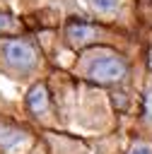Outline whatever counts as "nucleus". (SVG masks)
<instances>
[{
    "label": "nucleus",
    "instance_id": "nucleus-1",
    "mask_svg": "<svg viewBox=\"0 0 152 154\" xmlns=\"http://www.w3.org/2000/svg\"><path fill=\"white\" fill-rule=\"evenodd\" d=\"M87 75L97 84H116V82H121L128 75V65L118 55H104V58H97L89 65V72Z\"/></svg>",
    "mask_w": 152,
    "mask_h": 154
},
{
    "label": "nucleus",
    "instance_id": "nucleus-2",
    "mask_svg": "<svg viewBox=\"0 0 152 154\" xmlns=\"http://www.w3.org/2000/svg\"><path fill=\"white\" fill-rule=\"evenodd\" d=\"M2 55L17 70H31L36 65V51L27 41H7L2 46Z\"/></svg>",
    "mask_w": 152,
    "mask_h": 154
},
{
    "label": "nucleus",
    "instance_id": "nucleus-3",
    "mask_svg": "<svg viewBox=\"0 0 152 154\" xmlns=\"http://www.w3.org/2000/svg\"><path fill=\"white\" fill-rule=\"evenodd\" d=\"M27 108L31 113H43L48 108V89L43 84H34L27 94Z\"/></svg>",
    "mask_w": 152,
    "mask_h": 154
},
{
    "label": "nucleus",
    "instance_id": "nucleus-4",
    "mask_svg": "<svg viewBox=\"0 0 152 154\" xmlns=\"http://www.w3.org/2000/svg\"><path fill=\"white\" fill-rule=\"evenodd\" d=\"M92 36H94V29H92L89 24H84V22H72V24L68 26V38H70V43H75V46L87 43Z\"/></svg>",
    "mask_w": 152,
    "mask_h": 154
},
{
    "label": "nucleus",
    "instance_id": "nucleus-5",
    "mask_svg": "<svg viewBox=\"0 0 152 154\" xmlns=\"http://www.w3.org/2000/svg\"><path fill=\"white\" fill-rule=\"evenodd\" d=\"M22 137H24L22 130H14V128H10V125H0V147H2V149L14 147Z\"/></svg>",
    "mask_w": 152,
    "mask_h": 154
},
{
    "label": "nucleus",
    "instance_id": "nucleus-6",
    "mask_svg": "<svg viewBox=\"0 0 152 154\" xmlns=\"http://www.w3.org/2000/svg\"><path fill=\"white\" fill-rule=\"evenodd\" d=\"M19 31V22L7 14V12H0V36H7V34H17Z\"/></svg>",
    "mask_w": 152,
    "mask_h": 154
},
{
    "label": "nucleus",
    "instance_id": "nucleus-7",
    "mask_svg": "<svg viewBox=\"0 0 152 154\" xmlns=\"http://www.w3.org/2000/svg\"><path fill=\"white\" fill-rule=\"evenodd\" d=\"M118 2H121V0H89V5L97 7L99 12H111V10L118 7Z\"/></svg>",
    "mask_w": 152,
    "mask_h": 154
},
{
    "label": "nucleus",
    "instance_id": "nucleus-8",
    "mask_svg": "<svg viewBox=\"0 0 152 154\" xmlns=\"http://www.w3.org/2000/svg\"><path fill=\"white\" fill-rule=\"evenodd\" d=\"M142 106H145V116L152 120V87L145 91V101H142Z\"/></svg>",
    "mask_w": 152,
    "mask_h": 154
},
{
    "label": "nucleus",
    "instance_id": "nucleus-9",
    "mask_svg": "<svg viewBox=\"0 0 152 154\" xmlns=\"http://www.w3.org/2000/svg\"><path fill=\"white\" fill-rule=\"evenodd\" d=\"M113 106L116 108H125V94H121V91L113 94Z\"/></svg>",
    "mask_w": 152,
    "mask_h": 154
},
{
    "label": "nucleus",
    "instance_id": "nucleus-10",
    "mask_svg": "<svg viewBox=\"0 0 152 154\" xmlns=\"http://www.w3.org/2000/svg\"><path fill=\"white\" fill-rule=\"evenodd\" d=\"M130 154H152V149H150V147H145V144H138V147H133V149H130Z\"/></svg>",
    "mask_w": 152,
    "mask_h": 154
}]
</instances>
